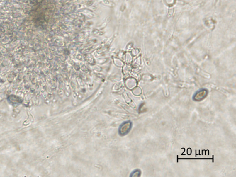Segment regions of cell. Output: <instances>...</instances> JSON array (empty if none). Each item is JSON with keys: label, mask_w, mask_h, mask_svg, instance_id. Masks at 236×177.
<instances>
[{"label": "cell", "mask_w": 236, "mask_h": 177, "mask_svg": "<svg viewBox=\"0 0 236 177\" xmlns=\"http://www.w3.org/2000/svg\"><path fill=\"white\" fill-rule=\"evenodd\" d=\"M141 172L139 169H136L132 173V176H135V177H139L141 176Z\"/></svg>", "instance_id": "obj_3"}, {"label": "cell", "mask_w": 236, "mask_h": 177, "mask_svg": "<svg viewBox=\"0 0 236 177\" xmlns=\"http://www.w3.org/2000/svg\"><path fill=\"white\" fill-rule=\"evenodd\" d=\"M132 124L130 121L125 122L121 127L120 133L122 135H125L130 131L132 128Z\"/></svg>", "instance_id": "obj_2"}, {"label": "cell", "mask_w": 236, "mask_h": 177, "mask_svg": "<svg viewBox=\"0 0 236 177\" xmlns=\"http://www.w3.org/2000/svg\"><path fill=\"white\" fill-rule=\"evenodd\" d=\"M208 94V91L206 88H201L196 91L192 97V100L195 102H200L207 97Z\"/></svg>", "instance_id": "obj_1"}]
</instances>
